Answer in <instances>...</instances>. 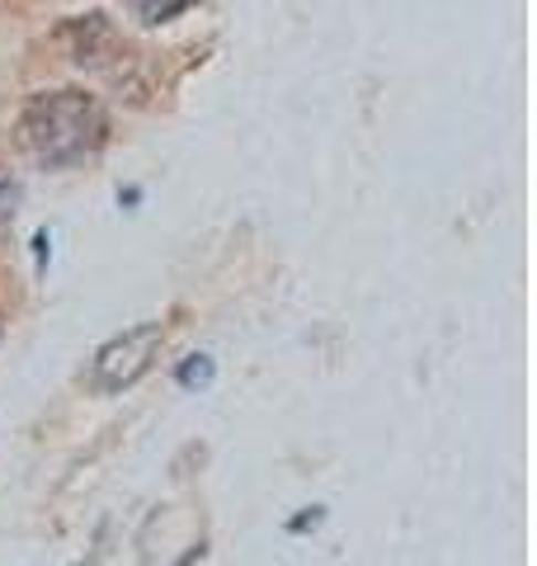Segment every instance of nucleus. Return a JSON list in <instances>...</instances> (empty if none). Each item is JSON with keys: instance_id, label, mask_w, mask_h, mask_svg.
<instances>
[{"instance_id": "f257e3e1", "label": "nucleus", "mask_w": 537, "mask_h": 566, "mask_svg": "<svg viewBox=\"0 0 537 566\" xmlns=\"http://www.w3.org/2000/svg\"><path fill=\"white\" fill-rule=\"evenodd\" d=\"M20 147L29 161L48 170L81 166L104 151L109 142V109L90 91H43L20 114Z\"/></svg>"}, {"instance_id": "f03ea898", "label": "nucleus", "mask_w": 537, "mask_h": 566, "mask_svg": "<svg viewBox=\"0 0 537 566\" xmlns=\"http://www.w3.org/2000/svg\"><path fill=\"white\" fill-rule=\"evenodd\" d=\"M160 345H166V326H160V322H141V326H133V331L114 335V340L99 345L95 359H90L85 387H90L95 397H118V392H128L137 378L151 374Z\"/></svg>"}, {"instance_id": "7ed1b4c3", "label": "nucleus", "mask_w": 537, "mask_h": 566, "mask_svg": "<svg viewBox=\"0 0 537 566\" xmlns=\"http://www.w3.org/2000/svg\"><path fill=\"white\" fill-rule=\"evenodd\" d=\"M62 48L76 66H104L114 52H123V39L104 14H81V20L62 24Z\"/></svg>"}, {"instance_id": "20e7f679", "label": "nucleus", "mask_w": 537, "mask_h": 566, "mask_svg": "<svg viewBox=\"0 0 537 566\" xmlns=\"http://www.w3.org/2000/svg\"><path fill=\"white\" fill-rule=\"evenodd\" d=\"M189 6H199V0H123V10H128L137 24H147V29H160V24L179 20Z\"/></svg>"}, {"instance_id": "39448f33", "label": "nucleus", "mask_w": 537, "mask_h": 566, "mask_svg": "<svg viewBox=\"0 0 537 566\" xmlns=\"http://www.w3.org/2000/svg\"><path fill=\"white\" fill-rule=\"evenodd\" d=\"M20 199H24L20 175L0 166V251H6V241H10V232H14V218H20Z\"/></svg>"}, {"instance_id": "423d86ee", "label": "nucleus", "mask_w": 537, "mask_h": 566, "mask_svg": "<svg viewBox=\"0 0 537 566\" xmlns=\"http://www.w3.org/2000/svg\"><path fill=\"white\" fill-rule=\"evenodd\" d=\"M212 378H218V364H212L208 354H189V359L175 368V382L185 387V392H203V387H212Z\"/></svg>"}, {"instance_id": "0eeeda50", "label": "nucleus", "mask_w": 537, "mask_h": 566, "mask_svg": "<svg viewBox=\"0 0 537 566\" xmlns=\"http://www.w3.org/2000/svg\"><path fill=\"white\" fill-rule=\"evenodd\" d=\"M320 524H326V505H312V510H302V515L288 520V534H316Z\"/></svg>"}, {"instance_id": "6e6552de", "label": "nucleus", "mask_w": 537, "mask_h": 566, "mask_svg": "<svg viewBox=\"0 0 537 566\" xmlns=\"http://www.w3.org/2000/svg\"><path fill=\"white\" fill-rule=\"evenodd\" d=\"M203 553H208V543H193V547H189V553H185V557H179L175 566H193V562H203Z\"/></svg>"}, {"instance_id": "1a4fd4ad", "label": "nucleus", "mask_w": 537, "mask_h": 566, "mask_svg": "<svg viewBox=\"0 0 537 566\" xmlns=\"http://www.w3.org/2000/svg\"><path fill=\"white\" fill-rule=\"evenodd\" d=\"M48 245H52V237H48V232L33 237V255H39V270H43V260H48Z\"/></svg>"}]
</instances>
